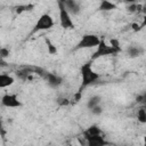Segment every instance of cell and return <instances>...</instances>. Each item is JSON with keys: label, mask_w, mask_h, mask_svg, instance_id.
Returning <instances> with one entry per match:
<instances>
[{"label": "cell", "mask_w": 146, "mask_h": 146, "mask_svg": "<svg viewBox=\"0 0 146 146\" xmlns=\"http://www.w3.org/2000/svg\"><path fill=\"white\" fill-rule=\"evenodd\" d=\"M121 50L120 49H116L114 47H112L110 43H106L103 39L100 40L99 44L96 47V51L94 52V56L91 57V60L94 59H97L99 57H103V56H110V55H115L117 52H120Z\"/></svg>", "instance_id": "5b68a950"}, {"label": "cell", "mask_w": 146, "mask_h": 146, "mask_svg": "<svg viewBox=\"0 0 146 146\" xmlns=\"http://www.w3.org/2000/svg\"><path fill=\"white\" fill-rule=\"evenodd\" d=\"M44 78L47 79L48 84L51 87H57L62 83V79L54 73H47V74H44Z\"/></svg>", "instance_id": "30bf717a"}, {"label": "cell", "mask_w": 146, "mask_h": 146, "mask_svg": "<svg viewBox=\"0 0 146 146\" xmlns=\"http://www.w3.org/2000/svg\"><path fill=\"white\" fill-rule=\"evenodd\" d=\"M66 7V9L70 11V14L73 16V15H78L80 14L81 11V7H80V3L76 1V0H62Z\"/></svg>", "instance_id": "52a82bcc"}, {"label": "cell", "mask_w": 146, "mask_h": 146, "mask_svg": "<svg viewBox=\"0 0 146 146\" xmlns=\"http://www.w3.org/2000/svg\"><path fill=\"white\" fill-rule=\"evenodd\" d=\"M128 3H133V2H137V0H125Z\"/></svg>", "instance_id": "ffe728a7"}, {"label": "cell", "mask_w": 146, "mask_h": 146, "mask_svg": "<svg viewBox=\"0 0 146 146\" xmlns=\"http://www.w3.org/2000/svg\"><path fill=\"white\" fill-rule=\"evenodd\" d=\"M43 40H44V43H46V47H47V51H48V54H49V55H57L58 49H57L56 44H55V43H54L49 38H44Z\"/></svg>", "instance_id": "4fadbf2b"}, {"label": "cell", "mask_w": 146, "mask_h": 146, "mask_svg": "<svg viewBox=\"0 0 146 146\" xmlns=\"http://www.w3.org/2000/svg\"><path fill=\"white\" fill-rule=\"evenodd\" d=\"M98 135H102V130L97 125H90L87 130H84L83 132V136L84 138H89V137H92V136H98Z\"/></svg>", "instance_id": "8fae6325"}, {"label": "cell", "mask_w": 146, "mask_h": 146, "mask_svg": "<svg viewBox=\"0 0 146 146\" xmlns=\"http://www.w3.org/2000/svg\"><path fill=\"white\" fill-rule=\"evenodd\" d=\"M137 120L140 123H146V111L144 107H140L137 110Z\"/></svg>", "instance_id": "9a60e30c"}, {"label": "cell", "mask_w": 146, "mask_h": 146, "mask_svg": "<svg viewBox=\"0 0 146 146\" xmlns=\"http://www.w3.org/2000/svg\"><path fill=\"white\" fill-rule=\"evenodd\" d=\"M2 130H3V122H2V120L0 117V131H2Z\"/></svg>", "instance_id": "d6986e66"}, {"label": "cell", "mask_w": 146, "mask_h": 146, "mask_svg": "<svg viewBox=\"0 0 146 146\" xmlns=\"http://www.w3.org/2000/svg\"><path fill=\"white\" fill-rule=\"evenodd\" d=\"M80 75H81V88L89 87L96 83L100 79V73L96 72L92 68L91 62L82 64V66L80 67Z\"/></svg>", "instance_id": "6da1fadb"}, {"label": "cell", "mask_w": 146, "mask_h": 146, "mask_svg": "<svg viewBox=\"0 0 146 146\" xmlns=\"http://www.w3.org/2000/svg\"><path fill=\"white\" fill-rule=\"evenodd\" d=\"M9 54H10V51H9V49L8 48H0V57H8L9 56Z\"/></svg>", "instance_id": "e0dca14e"}, {"label": "cell", "mask_w": 146, "mask_h": 146, "mask_svg": "<svg viewBox=\"0 0 146 146\" xmlns=\"http://www.w3.org/2000/svg\"><path fill=\"white\" fill-rule=\"evenodd\" d=\"M57 6H58V19L60 27L64 30H73L75 27V24L72 18V15L66 9L64 2L62 0H57Z\"/></svg>", "instance_id": "7a4b0ae2"}, {"label": "cell", "mask_w": 146, "mask_h": 146, "mask_svg": "<svg viewBox=\"0 0 146 146\" xmlns=\"http://www.w3.org/2000/svg\"><path fill=\"white\" fill-rule=\"evenodd\" d=\"M15 82V79L10 74L0 73V89H6L10 86H13Z\"/></svg>", "instance_id": "ba28073f"}, {"label": "cell", "mask_w": 146, "mask_h": 146, "mask_svg": "<svg viewBox=\"0 0 146 146\" xmlns=\"http://www.w3.org/2000/svg\"><path fill=\"white\" fill-rule=\"evenodd\" d=\"M0 103L6 108H21V107H23V103L21 102L18 96L16 94H11V92L3 94Z\"/></svg>", "instance_id": "8992f818"}, {"label": "cell", "mask_w": 146, "mask_h": 146, "mask_svg": "<svg viewBox=\"0 0 146 146\" xmlns=\"http://www.w3.org/2000/svg\"><path fill=\"white\" fill-rule=\"evenodd\" d=\"M54 26H55V21L52 18V16L48 13H43L36 19V22L33 26L32 33L40 32V31H48V30L52 29Z\"/></svg>", "instance_id": "3957f363"}, {"label": "cell", "mask_w": 146, "mask_h": 146, "mask_svg": "<svg viewBox=\"0 0 146 146\" xmlns=\"http://www.w3.org/2000/svg\"><path fill=\"white\" fill-rule=\"evenodd\" d=\"M116 9V5L112 0H100L98 10L99 11H112Z\"/></svg>", "instance_id": "9c48e42d"}, {"label": "cell", "mask_w": 146, "mask_h": 146, "mask_svg": "<svg viewBox=\"0 0 146 146\" xmlns=\"http://www.w3.org/2000/svg\"><path fill=\"white\" fill-rule=\"evenodd\" d=\"M132 30L133 31H139V30H141V27H143V25H140V24H138V23H132Z\"/></svg>", "instance_id": "ac0fdd59"}, {"label": "cell", "mask_w": 146, "mask_h": 146, "mask_svg": "<svg viewBox=\"0 0 146 146\" xmlns=\"http://www.w3.org/2000/svg\"><path fill=\"white\" fill-rule=\"evenodd\" d=\"M100 40L102 39L98 35H96V34L86 33L78 41V43L75 46V49H91V48H96L99 44Z\"/></svg>", "instance_id": "277c9868"}, {"label": "cell", "mask_w": 146, "mask_h": 146, "mask_svg": "<svg viewBox=\"0 0 146 146\" xmlns=\"http://www.w3.org/2000/svg\"><path fill=\"white\" fill-rule=\"evenodd\" d=\"M143 52H144V49L140 48L139 46H137V47L136 46H132V47H129L127 49V54H128V56L130 58H136V57L140 56Z\"/></svg>", "instance_id": "7c38bea8"}, {"label": "cell", "mask_w": 146, "mask_h": 146, "mask_svg": "<svg viewBox=\"0 0 146 146\" xmlns=\"http://www.w3.org/2000/svg\"><path fill=\"white\" fill-rule=\"evenodd\" d=\"M100 102H102V98H100L98 95H94V96H91V97L88 99V102H87V107L90 110V108H92L94 106L99 105Z\"/></svg>", "instance_id": "5bb4252c"}, {"label": "cell", "mask_w": 146, "mask_h": 146, "mask_svg": "<svg viewBox=\"0 0 146 146\" xmlns=\"http://www.w3.org/2000/svg\"><path fill=\"white\" fill-rule=\"evenodd\" d=\"M90 111H91V113H92L94 115H100V114L103 113V107H102L100 104H99V105H96V106H94L92 108H90Z\"/></svg>", "instance_id": "2e32d148"}]
</instances>
